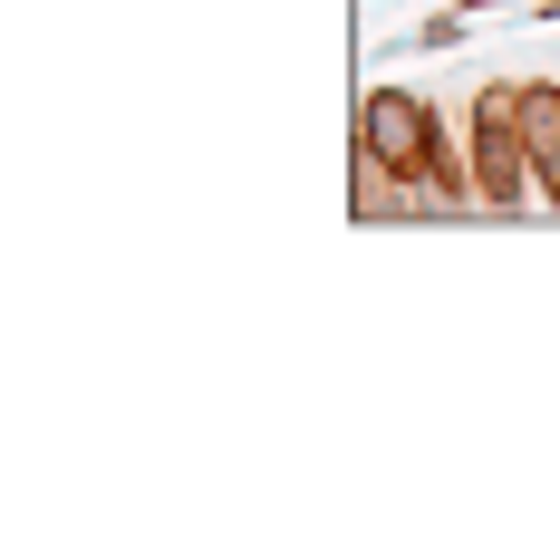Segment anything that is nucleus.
Segmentation results:
<instances>
[{"label": "nucleus", "instance_id": "obj_2", "mask_svg": "<svg viewBox=\"0 0 560 560\" xmlns=\"http://www.w3.org/2000/svg\"><path fill=\"white\" fill-rule=\"evenodd\" d=\"M435 97H416V88H396V78H377L368 97H358V155H377V165H396L406 184H416V165H425V145H435Z\"/></svg>", "mask_w": 560, "mask_h": 560}, {"label": "nucleus", "instance_id": "obj_4", "mask_svg": "<svg viewBox=\"0 0 560 560\" xmlns=\"http://www.w3.org/2000/svg\"><path fill=\"white\" fill-rule=\"evenodd\" d=\"M464 39H474V10H464V0H454V10H435V20H416V30H406V49H464Z\"/></svg>", "mask_w": 560, "mask_h": 560}, {"label": "nucleus", "instance_id": "obj_3", "mask_svg": "<svg viewBox=\"0 0 560 560\" xmlns=\"http://www.w3.org/2000/svg\"><path fill=\"white\" fill-rule=\"evenodd\" d=\"M522 136L541 165V203L560 213V78H522Z\"/></svg>", "mask_w": 560, "mask_h": 560}, {"label": "nucleus", "instance_id": "obj_1", "mask_svg": "<svg viewBox=\"0 0 560 560\" xmlns=\"http://www.w3.org/2000/svg\"><path fill=\"white\" fill-rule=\"evenodd\" d=\"M464 145H474V203L483 213L541 203V165H532V136H522V78H483L464 97Z\"/></svg>", "mask_w": 560, "mask_h": 560}, {"label": "nucleus", "instance_id": "obj_5", "mask_svg": "<svg viewBox=\"0 0 560 560\" xmlns=\"http://www.w3.org/2000/svg\"><path fill=\"white\" fill-rule=\"evenodd\" d=\"M464 10H474V20H483V10H532V0H464Z\"/></svg>", "mask_w": 560, "mask_h": 560}]
</instances>
